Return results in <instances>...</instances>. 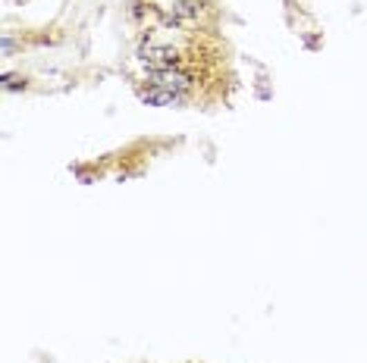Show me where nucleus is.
Listing matches in <instances>:
<instances>
[{"label": "nucleus", "instance_id": "f257e3e1", "mask_svg": "<svg viewBox=\"0 0 367 363\" xmlns=\"http://www.w3.org/2000/svg\"><path fill=\"white\" fill-rule=\"evenodd\" d=\"M148 85L151 88H163V91H173V95H182L195 85V75L182 66H167V69H151L148 72Z\"/></svg>", "mask_w": 367, "mask_h": 363}, {"label": "nucleus", "instance_id": "f03ea898", "mask_svg": "<svg viewBox=\"0 0 367 363\" xmlns=\"http://www.w3.org/2000/svg\"><path fill=\"white\" fill-rule=\"evenodd\" d=\"M138 97H142L148 107H179V104L185 101L182 95H173V91H163V88H142L138 91Z\"/></svg>", "mask_w": 367, "mask_h": 363}, {"label": "nucleus", "instance_id": "7ed1b4c3", "mask_svg": "<svg viewBox=\"0 0 367 363\" xmlns=\"http://www.w3.org/2000/svg\"><path fill=\"white\" fill-rule=\"evenodd\" d=\"M3 88H7V91H16V88H26V79H19V75H7V79H3Z\"/></svg>", "mask_w": 367, "mask_h": 363}]
</instances>
